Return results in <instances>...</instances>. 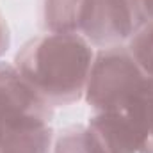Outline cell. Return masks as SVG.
Here are the masks:
<instances>
[{
	"mask_svg": "<svg viewBox=\"0 0 153 153\" xmlns=\"http://www.w3.org/2000/svg\"><path fill=\"white\" fill-rule=\"evenodd\" d=\"M93 61V46L82 36L48 32L18 50L14 68L48 105L61 107L84 96Z\"/></svg>",
	"mask_w": 153,
	"mask_h": 153,
	"instance_id": "1",
	"label": "cell"
},
{
	"mask_svg": "<svg viewBox=\"0 0 153 153\" xmlns=\"http://www.w3.org/2000/svg\"><path fill=\"white\" fill-rule=\"evenodd\" d=\"M52 109L14 64L0 62V153H52Z\"/></svg>",
	"mask_w": 153,
	"mask_h": 153,
	"instance_id": "2",
	"label": "cell"
},
{
	"mask_svg": "<svg viewBox=\"0 0 153 153\" xmlns=\"http://www.w3.org/2000/svg\"><path fill=\"white\" fill-rule=\"evenodd\" d=\"M144 76L128 48H103L94 55L84 98L96 112H119Z\"/></svg>",
	"mask_w": 153,
	"mask_h": 153,
	"instance_id": "3",
	"label": "cell"
},
{
	"mask_svg": "<svg viewBox=\"0 0 153 153\" xmlns=\"http://www.w3.org/2000/svg\"><path fill=\"white\" fill-rule=\"evenodd\" d=\"M146 22L141 0H85L78 36L91 46L114 48L130 41Z\"/></svg>",
	"mask_w": 153,
	"mask_h": 153,
	"instance_id": "4",
	"label": "cell"
},
{
	"mask_svg": "<svg viewBox=\"0 0 153 153\" xmlns=\"http://www.w3.org/2000/svg\"><path fill=\"white\" fill-rule=\"evenodd\" d=\"M100 153H139V141L123 112H96L85 125Z\"/></svg>",
	"mask_w": 153,
	"mask_h": 153,
	"instance_id": "5",
	"label": "cell"
},
{
	"mask_svg": "<svg viewBox=\"0 0 153 153\" xmlns=\"http://www.w3.org/2000/svg\"><path fill=\"white\" fill-rule=\"evenodd\" d=\"M139 141V153H153V76H144L123 111Z\"/></svg>",
	"mask_w": 153,
	"mask_h": 153,
	"instance_id": "6",
	"label": "cell"
},
{
	"mask_svg": "<svg viewBox=\"0 0 153 153\" xmlns=\"http://www.w3.org/2000/svg\"><path fill=\"white\" fill-rule=\"evenodd\" d=\"M84 4L85 0H45V27L50 32L78 34Z\"/></svg>",
	"mask_w": 153,
	"mask_h": 153,
	"instance_id": "7",
	"label": "cell"
},
{
	"mask_svg": "<svg viewBox=\"0 0 153 153\" xmlns=\"http://www.w3.org/2000/svg\"><path fill=\"white\" fill-rule=\"evenodd\" d=\"M128 50L143 73L153 76V20H148L128 41Z\"/></svg>",
	"mask_w": 153,
	"mask_h": 153,
	"instance_id": "8",
	"label": "cell"
},
{
	"mask_svg": "<svg viewBox=\"0 0 153 153\" xmlns=\"http://www.w3.org/2000/svg\"><path fill=\"white\" fill-rule=\"evenodd\" d=\"M53 153H100L87 126L66 128L55 141Z\"/></svg>",
	"mask_w": 153,
	"mask_h": 153,
	"instance_id": "9",
	"label": "cell"
},
{
	"mask_svg": "<svg viewBox=\"0 0 153 153\" xmlns=\"http://www.w3.org/2000/svg\"><path fill=\"white\" fill-rule=\"evenodd\" d=\"M11 45V34H9V27L4 20V16L0 14V59L5 55V52L9 50Z\"/></svg>",
	"mask_w": 153,
	"mask_h": 153,
	"instance_id": "10",
	"label": "cell"
},
{
	"mask_svg": "<svg viewBox=\"0 0 153 153\" xmlns=\"http://www.w3.org/2000/svg\"><path fill=\"white\" fill-rule=\"evenodd\" d=\"M141 5H143V11H144L146 18L153 20V0H141Z\"/></svg>",
	"mask_w": 153,
	"mask_h": 153,
	"instance_id": "11",
	"label": "cell"
}]
</instances>
